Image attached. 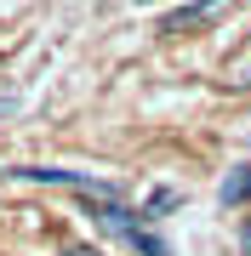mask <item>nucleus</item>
<instances>
[{
	"label": "nucleus",
	"mask_w": 251,
	"mask_h": 256,
	"mask_svg": "<svg viewBox=\"0 0 251 256\" xmlns=\"http://www.w3.org/2000/svg\"><path fill=\"white\" fill-rule=\"evenodd\" d=\"M223 12H228V0H188V6H177V12L160 18V34H166V40H183V34H194V28L217 23Z\"/></svg>",
	"instance_id": "1"
},
{
	"label": "nucleus",
	"mask_w": 251,
	"mask_h": 256,
	"mask_svg": "<svg viewBox=\"0 0 251 256\" xmlns=\"http://www.w3.org/2000/svg\"><path fill=\"white\" fill-rule=\"evenodd\" d=\"M92 216H97V228H109L114 239H126V245L143 234V228H137L143 216H137V210H126L120 200H97V205H92Z\"/></svg>",
	"instance_id": "2"
},
{
	"label": "nucleus",
	"mask_w": 251,
	"mask_h": 256,
	"mask_svg": "<svg viewBox=\"0 0 251 256\" xmlns=\"http://www.w3.org/2000/svg\"><path fill=\"white\" fill-rule=\"evenodd\" d=\"M245 200H251V160L223 176V205H245Z\"/></svg>",
	"instance_id": "3"
},
{
	"label": "nucleus",
	"mask_w": 251,
	"mask_h": 256,
	"mask_svg": "<svg viewBox=\"0 0 251 256\" xmlns=\"http://www.w3.org/2000/svg\"><path fill=\"white\" fill-rule=\"evenodd\" d=\"M177 194H149V205H143V216H160V210H171Z\"/></svg>",
	"instance_id": "4"
},
{
	"label": "nucleus",
	"mask_w": 251,
	"mask_h": 256,
	"mask_svg": "<svg viewBox=\"0 0 251 256\" xmlns=\"http://www.w3.org/2000/svg\"><path fill=\"white\" fill-rule=\"evenodd\" d=\"M57 256H103V250H97V245H63Z\"/></svg>",
	"instance_id": "5"
},
{
	"label": "nucleus",
	"mask_w": 251,
	"mask_h": 256,
	"mask_svg": "<svg viewBox=\"0 0 251 256\" xmlns=\"http://www.w3.org/2000/svg\"><path fill=\"white\" fill-rule=\"evenodd\" d=\"M0 114H12V102H0Z\"/></svg>",
	"instance_id": "6"
}]
</instances>
